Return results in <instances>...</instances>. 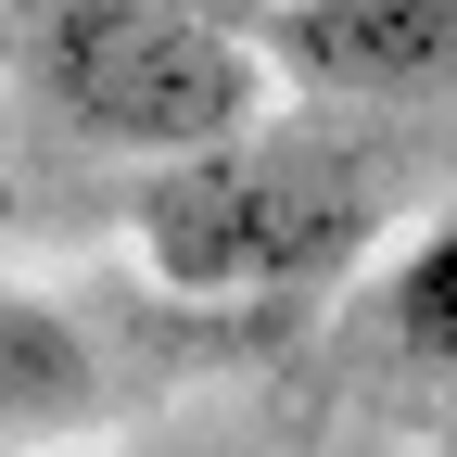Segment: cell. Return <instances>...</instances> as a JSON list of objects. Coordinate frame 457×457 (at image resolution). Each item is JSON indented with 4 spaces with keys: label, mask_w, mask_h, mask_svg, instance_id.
I'll use <instances>...</instances> for the list:
<instances>
[{
    "label": "cell",
    "mask_w": 457,
    "mask_h": 457,
    "mask_svg": "<svg viewBox=\"0 0 457 457\" xmlns=\"http://www.w3.org/2000/svg\"><path fill=\"white\" fill-rule=\"evenodd\" d=\"M369 216L381 204H369L356 165L242 128V140L165 153L140 179V254L179 293H293V279H330L369 242Z\"/></svg>",
    "instance_id": "6da1fadb"
},
{
    "label": "cell",
    "mask_w": 457,
    "mask_h": 457,
    "mask_svg": "<svg viewBox=\"0 0 457 457\" xmlns=\"http://www.w3.org/2000/svg\"><path fill=\"white\" fill-rule=\"evenodd\" d=\"M38 89L64 102V128L165 165V153H204V140H242L254 128L267 51L242 26L191 13V0H51Z\"/></svg>",
    "instance_id": "7a4b0ae2"
},
{
    "label": "cell",
    "mask_w": 457,
    "mask_h": 457,
    "mask_svg": "<svg viewBox=\"0 0 457 457\" xmlns=\"http://www.w3.org/2000/svg\"><path fill=\"white\" fill-rule=\"evenodd\" d=\"M267 64L318 102H445L457 89V0H279Z\"/></svg>",
    "instance_id": "3957f363"
},
{
    "label": "cell",
    "mask_w": 457,
    "mask_h": 457,
    "mask_svg": "<svg viewBox=\"0 0 457 457\" xmlns=\"http://www.w3.org/2000/svg\"><path fill=\"white\" fill-rule=\"evenodd\" d=\"M381 330H394V356H407V369L457 381V204L407 242V267L381 279Z\"/></svg>",
    "instance_id": "277c9868"
},
{
    "label": "cell",
    "mask_w": 457,
    "mask_h": 457,
    "mask_svg": "<svg viewBox=\"0 0 457 457\" xmlns=\"http://www.w3.org/2000/svg\"><path fill=\"white\" fill-rule=\"evenodd\" d=\"M191 13H216V26H254V13H279V0H191Z\"/></svg>",
    "instance_id": "5b68a950"
}]
</instances>
